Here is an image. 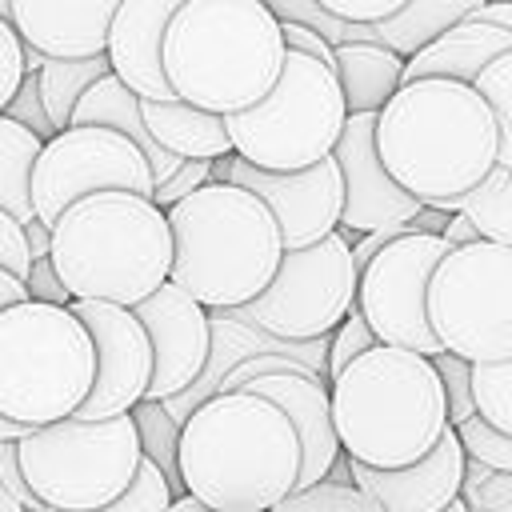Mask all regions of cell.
Segmentation results:
<instances>
[{
	"instance_id": "cell-45",
	"label": "cell",
	"mask_w": 512,
	"mask_h": 512,
	"mask_svg": "<svg viewBox=\"0 0 512 512\" xmlns=\"http://www.w3.org/2000/svg\"><path fill=\"white\" fill-rule=\"evenodd\" d=\"M24 288H28V300H44V304H68L72 300L48 256H32L28 276H24Z\"/></svg>"
},
{
	"instance_id": "cell-37",
	"label": "cell",
	"mask_w": 512,
	"mask_h": 512,
	"mask_svg": "<svg viewBox=\"0 0 512 512\" xmlns=\"http://www.w3.org/2000/svg\"><path fill=\"white\" fill-rule=\"evenodd\" d=\"M432 368H436L440 388H444V400H448V424L456 428L460 420H468L476 412V404H472V364L440 348L432 356Z\"/></svg>"
},
{
	"instance_id": "cell-21",
	"label": "cell",
	"mask_w": 512,
	"mask_h": 512,
	"mask_svg": "<svg viewBox=\"0 0 512 512\" xmlns=\"http://www.w3.org/2000/svg\"><path fill=\"white\" fill-rule=\"evenodd\" d=\"M120 0H12V28L44 56H100Z\"/></svg>"
},
{
	"instance_id": "cell-22",
	"label": "cell",
	"mask_w": 512,
	"mask_h": 512,
	"mask_svg": "<svg viewBox=\"0 0 512 512\" xmlns=\"http://www.w3.org/2000/svg\"><path fill=\"white\" fill-rule=\"evenodd\" d=\"M512 48V36L484 24V20H460L452 28H444L432 44H424L420 52H412L404 60V80H424V76H444V80H464L472 84L484 64H492L500 52Z\"/></svg>"
},
{
	"instance_id": "cell-54",
	"label": "cell",
	"mask_w": 512,
	"mask_h": 512,
	"mask_svg": "<svg viewBox=\"0 0 512 512\" xmlns=\"http://www.w3.org/2000/svg\"><path fill=\"white\" fill-rule=\"evenodd\" d=\"M0 512H24V504H16V500L4 492V484H0Z\"/></svg>"
},
{
	"instance_id": "cell-27",
	"label": "cell",
	"mask_w": 512,
	"mask_h": 512,
	"mask_svg": "<svg viewBox=\"0 0 512 512\" xmlns=\"http://www.w3.org/2000/svg\"><path fill=\"white\" fill-rule=\"evenodd\" d=\"M108 68V56H72V60H60V56H44V64L36 68V92H40V104L52 120V128H68L72 124V108L76 100L84 96V88L92 80H100Z\"/></svg>"
},
{
	"instance_id": "cell-32",
	"label": "cell",
	"mask_w": 512,
	"mask_h": 512,
	"mask_svg": "<svg viewBox=\"0 0 512 512\" xmlns=\"http://www.w3.org/2000/svg\"><path fill=\"white\" fill-rule=\"evenodd\" d=\"M472 88L488 100V108L496 116V136H500L496 164L512 168V48L500 52L492 64H484V72L472 80Z\"/></svg>"
},
{
	"instance_id": "cell-2",
	"label": "cell",
	"mask_w": 512,
	"mask_h": 512,
	"mask_svg": "<svg viewBox=\"0 0 512 512\" xmlns=\"http://www.w3.org/2000/svg\"><path fill=\"white\" fill-rule=\"evenodd\" d=\"M292 420L248 388L204 396L176 432V480L208 512H268L296 488Z\"/></svg>"
},
{
	"instance_id": "cell-46",
	"label": "cell",
	"mask_w": 512,
	"mask_h": 512,
	"mask_svg": "<svg viewBox=\"0 0 512 512\" xmlns=\"http://www.w3.org/2000/svg\"><path fill=\"white\" fill-rule=\"evenodd\" d=\"M280 32H284V48H288V52H304V56L320 60L324 68H332L336 48H332L316 28H308V24H280Z\"/></svg>"
},
{
	"instance_id": "cell-53",
	"label": "cell",
	"mask_w": 512,
	"mask_h": 512,
	"mask_svg": "<svg viewBox=\"0 0 512 512\" xmlns=\"http://www.w3.org/2000/svg\"><path fill=\"white\" fill-rule=\"evenodd\" d=\"M164 512H208V508H204V504H200V500H192V496H188V492H184V496H172V500H168V508H164Z\"/></svg>"
},
{
	"instance_id": "cell-25",
	"label": "cell",
	"mask_w": 512,
	"mask_h": 512,
	"mask_svg": "<svg viewBox=\"0 0 512 512\" xmlns=\"http://www.w3.org/2000/svg\"><path fill=\"white\" fill-rule=\"evenodd\" d=\"M340 96L348 112H380L384 100L404 84V56H396L384 44H336V60H332Z\"/></svg>"
},
{
	"instance_id": "cell-19",
	"label": "cell",
	"mask_w": 512,
	"mask_h": 512,
	"mask_svg": "<svg viewBox=\"0 0 512 512\" xmlns=\"http://www.w3.org/2000/svg\"><path fill=\"white\" fill-rule=\"evenodd\" d=\"M240 388L272 400L292 420L296 440H300V476H296V488L324 480L332 472V464L340 460V440H336V428H332L328 384L312 368H292V372L252 376Z\"/></svg>"
},
{
	"instance_id": "cell-56",
	"label": "cell",
	"mask_w": 512,
	"mask_h": 512,
	"mask_svg": "<svg viewBox=\"0 0 512 512\" xmlns=\"http://www.w3.org/2000/svg\"><path fill=\"white\" fill-rule=\"evenodd\" d=\"M0 20H8V24H12V0H0Z\"/></svg>"
},
{
	"instance_id": "cell-15",
	"label": "cell",
	"mask_w": 512,
	"mask_h": 512,
	"mask_svg": "<svg viewBox=\"0 0 512 512\" xmlns=\"http://www.w3.org/2000/svg\"><path fill=\"white\" fill-rule=\"evenodd\" d=\"M68 308L88 328L92 352H96L92 388L72 416L104 420V416L132 412L144 400L148 376H152V344L140 320L132 316V308L108 304V300H68Z\"/></svg>"
},
{
	"instance_id": "cell-26",
	"label": "cell",
	"mask_w": 512,
	"mask_h": 512,
	"mask_svg": "<svg viewBox=\"0 0 512 512\" xmlns=\"http://www.w3.org/2000/svg\"><path fill=\"white\" fill-rule=\"evenodd\" d=\"M476 4H484V0H408L400 12H392L388 20H380L372 28H376L384 48H392L396 56L408 60L412 52L432 44L444 28L460 24Z\"/></svg>"
},
{
	"instance_id": "cell-13",
	"label": "cell",
	"mask_w": 512,
	"mask_h": 512,
	"mask_svg": "<svg viewBox=\"0 0 512 512\" xmlns=\"http://www.w3.org/2000/svg\"><path fill=\"white\" fill-rule=\"evenodd\" d=\"M452 244L436 232H404L388 240L360 272H356V312L368 320L380 344L408 348L420 356H436L440 340L428 324V280L440 256Z\"/></svg>"
},
{
	"instance_id": "cell-47",
	"label": "cell",
	"mask_w": 512,
	"mask_h": 512,
	"mask_svg": "<svg viewBox=\"0 0 512 512\" xmlns=\"http://www.w3.org/2000/svg\"><path fill=\"white\" fill-rule=\"evenodd\" d=\"M416 224L408 220V224H380V228H372V232H360V240H348L352 244V264H356V272L388 244V240H396V236H404V232H412Z\"/></svg>"
},
{
	"instance_id": "cell-43",
	"label": "cell",
	"mask_w": 512,
	"mask_h": 512,
	"mask_svg": "<svg viewBox=\"0 0 512 512\" xmlns=\"http://www.w3.org/2000/svg\"><path fill=\"white\" fill-rule=\"evenodd\" d=\"M20 76H24L20 36H16V28H12L8 20H0V112H4V104L12 100V92H16Z\"/></svg>"
},
{
	"instance_id": "cell-16",
	"label": "cell",
	"mask_w": 512,
	"mask_h": 512,
	"mask_svg": "<svg viewBox=\"0 0 512 512\" xmlns=\"http://www.w3.org/2000/svg\"><path fill=\"white\" fill-rule=\"evenodd\" d=\"M148 344H152V376L144 400H168L192 388L212 356V320L208 308L196 304L184 288L164 280L140 304H132Z\"/></svg>"
},
{
	"instance_id": "cell-18",
	"label": "cell",
	"mask_w": 512,
	"mask_h": 512,
	"mask_svg": "<svg viewBox=\"0 0 512 512\" xmlns=\"http://www.w3.org/2000/svg\"><path fill=\"white\" fill-rule=\"evenodd\" d=\"M464 464L468 456L456 440V428H444V436L412 464L368 468V464L348 460V472L384 512H440L444 504L460 496Z\"/></svg>"
},
{
	"instance_id": "cell-31",
	"label": "cell",
	"mask_w": 512,
	"mask_h": 512,
	"mask_svg": "<svg viewBox=\"0 0 512 512\" xmlns=\"http://www.w3.org/2000/svg\"><path fill=\"white\" fill-rule=\"evenodd\" d=\"M264 8H268L280 24H308V28H316L332 48H336V44H352V40L380 44V36H376L372 24H348V20H336L332 12L320 8V0H264Z\"/></svg>"
},
{
	"instance_id": "cell-48",
	"label": "cell",
	"mask_w": 512,
	"mask_h": 512,
	"mask_svg": "<svg viewBox=\"0 0 512 512\" xmlns=\"http://www.w3.org/2000/svg\"><path fill=\"white\" fill-rule=\"evenodd\" d=\"M468 20H484V24H492V28L512 36V0H484V4H476L468 12Z\"/></svg>"
},
{
	"instance_id": "cell-42",
	"label": "cell",
	"mask_w": 512,
	"mask_h": 512,
	"mask_svg": "<svg viewBox=\"0 0 512 512\" xmlns=\"http://www.w3.org/2000/svg\"><path fill=\"white\" fill-rule=\"evenodd\" d=\"M28 264H32V256H28L24 228H20L16 216H8V212L0 208V268L24 280V276H28Z\"/></svg>"
},
{
	"instance_id": "cell-5",
	"label": "cell",
	"mask_w": 512,
	"mask_h": 512,
	"mask_svg": "<svg viewBox=\"0 0 512 512\" xmlns=\"http://www.w3.org/2000/svg\"><path fill=\"white\" fill-rule=\"evenodd\" d=\"M340 452L368 468L420 460L448 424V400L432 356L376 344L328 380Z\"/></svg>"
},
{
	"instance_id": "cell-35",
	"label": "cell",
	"mask_w": 512,
	"mask_h": 512,
	"mask_svg": "<svg viewBox=\"0 0 512 512\" xmlns=\"http://www.w3.org/2000/svg\"><path fill=\"white\" fill-rule=\"evenodd\" d=\"M168 500H172V484H168V476L160 472L156 460L140 456V468H136L132 484H128L112 504L92 508V512H164Z\"/></svg>"
},
{
	"instance_id": "cell-10",
	"label": "cell",
	"mask_w": 512,
	"mask_h": 512,
	"mask_svg": "<svg viewBox=\"0 0 512 512\" xmlns=\"http://www.w3.org/2000/svg\"><path fill=\"white\" fill-rule=\"evenodd\" d=\"M428 324L444 352L468 364L512 356V248L452 244L428 280Z\"/></svg>"
},
{
	"instance_id": "cell-49",
	"label": "cell",
	"mask_w": 512,
	"mask_h": 512,
	"mask_svg": "<svg viewBox=\"0 0 512 512\" xmlns=\"http://www.w3.org/2000/svg\"><path fill=\"white\" fill-rule=\"evenodd\" d=\"M440 236H444L448 244H472V240H480V236H476V228H472V220H468L464 212H448V220H444Z\"/></svg>"
},
{
	"instance_id": "cell-17",
	"label": "cell",
	"mask_w": 512,
	"mask_h": 512,
	"mask_svg": "<svg viewBox=\"0 0 512 512\" xmlns=\"http://www.w3.org/2000/svg\"><path fill=\"white\" fill-rule=\"evenodd\" d=\"M376 112H348L340 140L332 148V160L340 168V184H344V208H340V232L352 240L360 232H372L380 224H408L424 204L404 192L388 168L376 156Z\"/></svg>"
},
{
	"instance_id": "cell-33",
	"label": "cell",
	"mask_w": 512,
	"mask_h": 512,
	"mask_svg": "<svg viewBox=\"0 0 512 512\" xmlns=\"http://www.w3.org/2000/svg\"><path fill=\"white\" fill-rule=\"evenodd\" d=\"M472 404L476 416L512 432V356L492 364H472Z\"/></svg>"
},
{
	"instance_id": "cell-8",
	"label": "cell",
	"mask_w": 512,
	"mask_h": 512,
	"mask_svg": "<svg viewBox=\"0 0 512 512\" xmlns=\"http://www.w3.org/2000/svg\"><path fill=\"white\" fill-rule=\"evenodd\" d=\"M140 432L132 412L36 424L16 440L20 472L44 512H92L112 504L140 468Z\"/></svg>"
},
{
	"instance_id": "cell-50",
	"label": "cell",
	"mask_w": 512,
	"mask_h": 512,
	"mask_svg": "<svg viewBox=\"0 0 512 512\" xmlns=\"http://www.w3.org/2000/svg\"><path fill=\"white\" fill-rule=\"evenodd\" d=\"M20 228H24V240H28V256H48V236H52V228H48V224H40L36 216H32V220H24Z\"/></svg>"
},
{
	"instance_id": "cell-38",
	"label": "cell",
	"mask_w": 512,
	"mask_h": 512,
	"mask_svg": "<svg viewBox=\"0 0 512 512\" xmlns=\"http://www.w3.org/2000/svg\"><path fill=\"white\" fill-rule=\"evenodd\" d=\"M332 336V344H328V380L344 368V364H352L360 352H368V348H376L380 340H376V332L368 328V320L356 312V304H352V312L328 332Z\"/></svg>"
},
{
	"instance_id": "cell-9",
	"label": "cell",
	"mask_w": 512,
	"mask_h": 512,
	"mask_svg": "<svg viewBox=\"0 0 512 512\" xmlns=\"http://www.w3.org/2000/svg\"><path fill=\"white\" fill-rule=\"evenodd\" d=\"M348 120L336 72L304 52H284L276 84L248 108L224 116L232 152L264 172H296L324 160Z\"/></svg>"
},
{
	"instance_id": "cell-44",
	"label": "cell",
	"mask_w": 512,
	"mask_h": 512,
	"mask_svg": "<svg viewBox=\"0 0 512 512\" xmlns=\"http://www.w3.org/2000/svg\"><path fill=\"white\" fill-rule=\"evenodd\" d=\"M0 484H4V492H8L16 504H24V512H44V504L32 496V488H28L24 472H20L16 440H0Z\"/></svg>"
},
{
	"instance_id": "cell-12",
	"label": "cell",
	"mask_w": 512,
	"mask_h": 512,
	"mask_svg": "<svg viewBox=\"0 0 512 512\" xmlns=\"http://www.w3.org/2000/svg\"><path fill=\"white\" fill-rule=\"evenodd\" d=\"M108 188L136 192L148 200L156 188L144 152L116 128L68 124L52 140L40 144V156L32 160V180H28L32 216L40 224L52 228L68 204L92 192H108Z\"/></svg>"
},
{
	"instance_id": "cell-29",
	"label": "cell",
	"mask_w": 512,
	"mask_h": 512,
	"mask_svg": "<svg viewBox=\"0 0 512 512\" xmlns=\"http://www.w3.org/2000/svg\"><path fill=\"white\" fill-rule=\"evenodd\" d=\"M456 212H464L472 220L480 240L512 248V168L496 164L472 192L460 196Z\"/></svg>"
},
{
	"instance_id": "cell-20",
	"label": "cell",
	"mask_w": 512,
	"mask_h": 512,
	"mask_svg": "<svg viewBox=\"0 0 512 512\" xmlns=\"http://www.w3.org/2000/svg\"><path fill=\"white\" fill-rule=\"evenodd\" d=\"M180 4L184 0H120L116 16L108 24V40H104L108 68L140 100H176L164 80L160 44H164V28Z\"/></svg>"
},
{
	"instance_id": "cell-34",
	"label": "cell",
	"mask_w": 512,
	"mask_h": 512,
	"mask_svg": "<svg viewBox=\"0 0 512 512\" xmlns=\"http://www.w3.org/2000/svg\"><path fill=\"white\" fill-rule=\"evenodd\" d=\"M456 440L464 448V456L472 464L496 468V472H512V432H500L496 424H488L484 416H468L456 424Z\"/></svg>"
},
{
	"instance_id": "cell-23",
	"label": "cell",
	"mask_w": 512,
	"mask_h": 512,
	"mask_svg": "<svg viewBox=\"0 0 512 512\" xmlns=\"http://www.w3.org/2000/svg\"><path fill=\"white\" fill-rule=\"evenodd\" d=\"M72 124H100V128H116L120 136H128V140L144 152V160H148L156 184L168 180V176L180 168V156L164 152V148L148 136L144 116H140V96L128 92L112 72H104L100 80H92V84L84 88V96H80L76 108H72Z\"/></svg>"
},
{
	"instance_id": "cell-4",
	"label": "cell",
	"mask_w": 512,
	"mask_h": 512,
	"mask_svg": "<svg viewBox=\"0 0 512 512\" xmlns=\"http://www.w3.org/2000/svg\"><path fill=\"white\" fill-rule=\"evenodd\" d=\"M172 232L168 280L204 308H244L272 280L284 240L268 204L228 180H208L164 208Z\"/></svg>"
},
{
	"instance_id": "cell-7",
	"label": "cell",
	"mask_w": 512,
	"mask_h": 512,
	"mask_svg": "<svg viewBox=\"0 0 512 512\" xmlns=\"http://www.w3.org/2000/svg\"><path fill=\"white\" fill-rule=\"evenodd\" d=\"M96 352L68 304L20 300L0 312V412L36 428L64 420L92 388Z\"/></svg>"
},
{
	"instance_id": "cell-41",
	"label": "cell",
	"mask_w": 512,
	"mask_h": 512,
	"mask_svg": "<svg viewBox=\"0 0 512 512\" xmlns=\"http://www.w3.org/2000/svg\"><path fill=\"white\" fill-rule=\"evenodd\" d=\"M404 4L408 0H320L324 12H332L336 20H348V24H380L392 12H400Z\"/></svg>"
},
{
	"instance_id": "cell-51",
	"label": "cell",
	"mask_w": 512,
	"mask_h": 512,
	"mask_svg": "<svg viewBox=\"0 0 512 512\" xmlns=\"http://www.w3.org/2000/svg\"><path fill=\"white\" fill-rule=\"evenodd\" d=\"M20 300H28V288H24V280L0 268V312H4V308H12V304H20Z\"/></svg>"
},
{
	"instance_id": "cell-24",
	"label": "cell",
	"mask_w": 512,
	"mask_h": 512,
	"mask_svg": "<svg viewBox=\"0 0 512 512\" xmlns=\"http://www.w3.org/2000/svg\"><path fill=\"white\" fill-rule=\"evenodd\" d=\"M140 116L148 136L180 156V160H216L232 152V140L224 132V116L204 112L184 100H140Z\"/></svg>"
},
{
	"instance_id": "cell-11",
	"label": "cell",
	"mask_w": 512,
	"mask_h": 512,
	"mask_svg": "<svg viewBox=\"0 0 512 512\" xmlns=\"http://www.w3.org/2000/svg\"><path fill=\"white\" fill-rule=\"evenodd\" d=\"M356 304L352 244L336 228L304 248H284L272 280L256 292L244 312L256 328L280 340H320Z\"/></svg>"
},
{
	"instance_id": "cell-1",
	"label": "cell",
	"mask_w": 512,
	"mask_h": 512,
	"mask_svg": "<svg viewBox=\"0 0 512 512\" xmlns=\"http://www.w3.org/2000/svg\"><path fill=\"white\" fill-rule=\"evenodd\" d=\"M372 140L388 176L436 212H456L500 152L488 100L472 84L444 76L404 80L376 112Z\"/></svg>"
},
{
	"instance_id": "cell-3",
	"label": "cell",
	"mask_w": 512,
	"mask_h": 512,
	"mask_svg": "<svg viewBox=\"0 0 512 512\" xmlns=\"http://www.w3.org/2000/svg\"><path fill=\"white\" fill-rule=\"evenodd\" d=\"M284 52L264 0H184L164 28L160 64L176 100L232 116L276 84Z\"/></svg>"
},
{
	"instance_id": "cell-40",
	"label": "cell",
	"mask_w": 512,
	"mask_h": 512,
	"mask_svg": "<svg viewBox=\"0 0 512 512\" xmlns=\"http://www.w3.org/2000/svg\"><path fill=\"white\" fill-rule=\"evenodd\" d=\"M208 180H212V160H180V168H176L168 180H160V184L152 188V204H156V208H168V204L184 200L188 192H196V188L208 184Z\"/></svg>"
},
{
	"instance_id": "cell-55",
	"label": "cell",
	"mask_w": 512,
	"mask_h": 512,
	"mask_svg": "<svg viewBox=\"0 0 512 512\" xmlns=\"http://www.w3.org/2000/svg\"><path fill=\"white\" fill-rule=\"evenodd\" d=\"M440 512H468V504H464V500H460V496H456V500H452V504H444V508H440Z\"/></svg>"
},
{
	"instance_id": "cell-36",
	"label": "cell",
	"mask_w": 512,
	"mask_h": 512,
	"mask_svg": "<svg viewBox=\"0 0 512 512\" xmlns=\"http://www.w3.org/2000/svg\"><path fill=\"white\" fill-rule=\"evenodd\" d=\"M460 500L468 512H512V472H496L484 464H464Z\"/></svg>"
},
{
	"instance_id": "cell-52",
	"label": "cell",
	"mask_w": 512,
	"mask_h": 512,
	"mask_svg": "<svg viewBox=\"0 0 512 512\" xmlns=\"http://www.w3.org/2000/svg\"><path fill=\"white\" fill-rule=\"evenodd\" d=\"M24 432H28V424H20V420H12V416L0 412V440H20Z\"/></svg>"
},
{
	"instance_id": "cell-28",
	"label": "cell",
	"mask_w": 512,
	"mask_h": 512,
	"mask_svg": "<svg viewBox=\"0 0 512 512\" xmlns=\"http://www.w3.org/2000/svg\"><path fill=\"white\" fill-rule=\"evenodd\" d=\"M40 144L24 124L8 120L0 112V208L8 216H16L20 224L32 220V196H28V180H32V160L40 156Z\"/></svg>"
},
{
	"instance_id": "cell-14",
	"label": "cell",
	"mask_w": 512,
	"mask_h": 512,
	"mask_svg": "<svg viewBox=\"0 0 512 512\" xmlns=\"http://www.w3.org/2000/svg\"><path fill=\"white\" fill-rule=\"evenodd\" d=\"M212 180H228V184L256 192L268 204V212L276 216L284 248H304V244L336 232V224H340L344 184H340V168H336L332 152L296 172H264V168H252L248 160H240L236 152H228V156L212 160Z\"/></svg>"
},
{
	"instance_id": "cell-6",
	"label": "cell",
	"mask_w": 512,
	"mask_h": 512,
	"mask_svg": "<svg viewBox=\"0 0 512 512\" xmlns=\"http://www.w3.org/2000/svg\"><path fill=\"white\" fill-rule=\"evenodd\" d=\"M48 260L72 300L140 304L168 280L172 232L164 208L136 192H92L68 204L48 236Z\"/></svg>"
},
{
	"instance_id": "cell-39",
	"label": "cell",
	"mask_w": 512,
	"mask_h": 512,
	"mask_svg": "<svg viewBox=\"0 0 512 512\" xmlns=\"http://www.w3.org/2000/svg\"><path fill=\"white\" fill-rule=\"evenodd\" d=\"M4 116L16 120V124H24L36 140H52V136H56V128H52L44 104H40V92H36V72H24V76H20L12 100L4 104Z\"/></svg>"
},
{
	"instance_id": "cell-30",
	"label": "cell",
	"mask_w": 512,
	"mask_h": 512,
	"mask_svg": "<svg viewBox=\"0 0 512 512\" xmlns=\"http://www.w3.org/2000/svg\"><path fill=\"white\" fill-rule=\"evenodd\" d=\"M268 512H384L356 480H316L304 488H292L288 496H280Z\"/></svg>"
}]
</instances>
